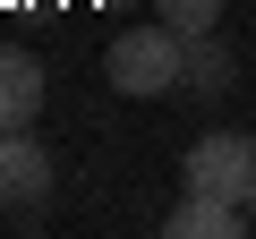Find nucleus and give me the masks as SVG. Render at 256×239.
<instances>
[{
	"mask_svg": "<svg viewBox=\"0 0 256 239\" xmlns=\"http://www.w3.org/2000/svg\"><path fill=\"white\" fill-rule=\"evenodd\" d=\"M102 86H111V94H137V102L188 86V34H171L162 18H154V26H120V34L102 43Z\"/></svg>",
	"mask_w": 256,
	"mask_h": 239,
	"instance_id": "f257e3e1",
	"label": "nucleus"
},
{
	"mask_svg": "<svg viewBox=\"0 0 256 239\" xmlns=\"http://www.w3.org/2000/svg\"><path fill=\"white\" fill-rule=\"evenodd\" d=\"M154 18H162L171 34H188V43H196V34H214V26H222V0H154Z\"/></svg>",
	"mask_w": 256,
	"mask_h": 239,
	"instance_id": "423d86ee",
	"label": "nucleus"
},
{
	"mask_svg": "<svg viewBox=\"0 0 256 239\" xmlns=\"http://www.w3.org/2000/svg\"><path fill=\"white\" fill-rule=\"evenodd\" d=\"M188 86H196V94H222V86H230V52H222L214 34L188 43Z\"/></svg>",
	"mask_w": 256,
	"mask_h": 239,
	"instance_id": "0eeeda50",
	"label": "nucleus"
},
{
	"mask_svg": "<svg viewBox=\"0 0 256 239\" xmlns=\"http://www.w3.org/2000/svg\"><path fill=\"white\" fill-rule=\"evenodd\" d=\"M180 180H188V188H214V196H239V205H248V188H256V137H248V128H205V137L188 146Z\"/></svg>",
	"mask_w": 256,
	"mask_h": 239,
	"instance_id": "f03ea898",
	"label": "nucleus"
},
{
	"mask_svg": "<svg viewBox=\"0 0 256 239\" xmlns=\"http://www.w3.org/2000/svg\"><path fill=\"white\" fill-rule=\"evenodd\" d=\"M162 230L171 239H248L256 222H248V205L239 196H214V188H188L171 214H162Z\"/></svg>",
	"mask_w": 256,
	"mask_h": 239,
	"instance_id": "20e7f679",
	"label": "nucleus"
},
{
	"mask_svg": "<svg viewBox=\"0 0 256 239\" xmlns=\"http://www.w3.org/2000/svg\"><path fill=\"white\" fill-rule=\"evenodd\" d=\"M34 120H43V60L0 52V128H34Z\"/></svg>",
	"mask_w": 256,
	"mask_h": 239,
	"instance_id": "39448f33",
	"label": "nucleus"
},
{
	"mask_svg": "<svg viewBox=\"0 0 256 239\" xmlns=\"http://www.w3.org/2000/svg\"><path fill=\"white\" fill-rule=\"evenodd\" d=\"M52 154H43V137L34 128H0V205H9L18 222H43V205H52Z\"/></svg>",
	"mask_w": 256,
	"mask_h": 239,
	"instance_id": "7ed1b4c3",
	"label": "nucleus"
}]
</instances>
